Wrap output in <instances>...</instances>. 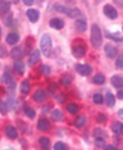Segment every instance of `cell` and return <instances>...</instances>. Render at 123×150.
<instances>
[{
	"mask_svg": "<svg viewBox=\"0 0 123 150\" xmlns=\"http://www.w3.org/2000/svg\"><path fill=\"white\" fill-rule=\"evenodd\" d=\"M51 125H50V122L48 121L46 118H42V119L39 120L38 122V128L40 129L41 131H47L50 129Z\"/></svg>",
	"mask_w": 123,
	"mask_h": 150,
	"instance_id": "13",
	"label": "cell"
},
{
	"mask_svg": "<svg viewBox=\"0 0 123 150\" xmlns=\"http://www.w3.org/2000/svg\"><path fill=\"white\" fill-rule=\"evenodd\" d=\"M93 101L96 104H102L103 103V97H102L101 94H95L93 96Z\"/></svg>",
	"mask_w": 123,
	"mask_h": 150,
	"instance_id": "37",
	"label": "cell"
},
{
	"mask_svg": "<svg viewBox=\"0 0 123 150\" xmlns=\"http://www.w3.org/2000/svg\"><path fill=\"white\" fill-rule=\"evenodd\" d=\"M94 136H96L97 138H103V137H105L107 134H105V132H104L102 129L100 128H96L94 130Z\"/></svg>",
	"mask_w": 123,
	"mask_h": 150,
	"instance_id": "39",
	"label": "cell"
},
{
	"mask_svg": "<svg viewBox=\"0 0 123 150\" xmlns=\"http://www.w3.org/2000/svg\"><path fill=\"white\" fill-rule=\"evenodd\" d=\"M6 55V49L4 46L0 47V56H5Z\"/></svg>",
	"mask_w": 123,
	"mask_h": 150,
	"instance_id": "44",
	"label": "cell"
},
{
	"mask_svg": "<svg viewBox=\"0 0 123 150\" xmlns=\"http://www.w3.org/2000/svg\"><path fill=\"white\" fill-rule=\"evenodd\" d=\"M104 52L107 54V56L109 59H114L116 57L117 54H118V50H117L116 47L112 46L111 44H105L104 45Z\"/></svg>",
	"mask_w": 123,
	"mask_h": 150,
	"instance_id": "6",
	"label": "cell"
},
{
	"mask_svg": "<svg viewBox=\"0 0 123 150\" xmlns=\"http://www.w3.org/2000/svg\"><path fill=\"white\" fill-rule=\"evenodd\" d=\"M105 35H107V38H109V39H111V40H113L114 42H117V43H121L123 42V37L120 35L119 33H110L107 31V33H105Z\"/></svg>",
	"mask_w": 123,
	"mask_h": 150,
	"instance_id": "23",
	"label": "cell"
},
{
	"mask_svg": "<svg viewBox=\"0 0 123 150\" xmlns=\"http://www.w3.org/2000/svg\"><path fill=\"white\" fill-rule=\"evenodd\" d=\"M48 110H49V105L43 106V108H42V112H43V114H47Z\"/></svg>",
	"mask_w": 123,
	"mask_h": 150,
	"instance_id": "48",
	"label": "cell"
},
{
	"mask_svg": "<svg viewBox=\"0 0 123 150\" xmlns=\"http://www.w3.org/2000/svg\"><path fill=\"white\" fill-rule=\"evenodd\" d=\"M116 67L118 69H123V57L122 55L118 56V59H116Z\"/></svg>",
	"mask_w": 123,
	"mask_h": 150,
	"instance_id": "40",
	"label": "cell"
},
{
	"mask_svg": "<svg viewBox=\"0 0 123 150\" xmlns=\"http://www.w3.org/2000/svg\"><path fill=\"white\" fill-rule=\"evenodd\" d=\"M3 22H4L5 26H7V27L12 26V23H13V14L12 13H8V14L5 15V16L3 17Z\"/></svg>",
	"mask_w": 123,
	"mask_h": 150,
	"instance_id": "30",
	"label": "cell"
},
{
	"mask_svg": "<svg viewBox=\"0 0 123 150\" xmlns=\"http://www.w3.org/2000/svg\"><path fill=\"white\" fill-rule=\"evenodd\" d=\"M24 112H25V115L28 118H30V119H33V118L36 117V110L31 108H26Z\"/></svg>",
	"mask_w": 123,
	"mask_h": 150,
	"instance_id": "34",
	"label": "cell"
},
{
	"mask_svg": "<svg viewBox=\"0 0 123 150\" xmlns=\"http://www.w3.org/2000/svg\"><path fill=\"white\" fill-rule=\"evenodd\" d=\"M5 104H6V108L7 110H15V108H16V103H15V100L14 99H11L8 98L7 99V101L5 102Z\"/></svg>",
	"mask_w": 123,
	"mask_h": 150,
	"instance_id": "36",
	"label": "cell"
},
{
	"mask_svg": "<svg viewBox=\"0 0 123 150\" xmlns=\"http://www.w3.org/2000/svg\"><path fill=\"white\" fill-rule=\"evenodd\" d=\"M20 90H21V93L23 94V95H27V94L29 93V90H30V82H29L28 79H25L22 81Z\"/></svg>",
	"mask_w": 123,
	"mask_h": 150,
	"instance_id": "22",
	"label": "cell"
},
{
	"mask_svg": "<svg viewBox=\"0 0 123 150\" xmlns=\"http://www.w3.org/2000/svg\"><path fill=\"white\" fill-rule=\"evenodd\" d=\"M78 105L76 103H69L68 105H67V110H68L70 114H76L78 112Z\"/></svg>",
	"mask_w": 123,
	"mask_h": 150,
	"instance_id": "31",
	"label": "cell"
},
{
	"mask_svg": "<svg viewBox=\"0 0 123 150\" xmlns=\"http://www.w3.org/2000/svg\"><path fill=\"white\" fill-rule=\"evenodd\" d=\"M51 119L57 122L62 121V120H63V112L59 110H54L51 114Z\"/></svg>",
	"mask_w": 123,
	"mask_h": 150,
	"instance_id": "28",
	"label": "cell"
},
{
	"mask_svg": "<svg viewBox=\"0 0 123 150\" xmlns=\"http://www.w3.org/2000/svg\"><path fill=\"white\" fill-rule=\"evenodd\" d=\"M6 112H7L6 104H5V102H3V100H1V98H0V112H1V114H6Z\"/></svg>",
	"mask_w": 123,
	"mask_h": 150,
	"instance_id": "41",
	"label": "cell"
},
{
	"mask_svg": "<svg viewBox=\"0 0 123 150\" xmlns=\"http://www.w3.org/2000/svg\"><path fill=\"white\" fill-rule=\"evenodd\" d=\"M86 123H87V118H86L85 116H78L75 119V121H74V125H75L77 128L83 127L86 125Z\"/></svg>",
	"mask_w": 123,
	"mask_h": 150,
	"instance_id": "25",
	"label": "cell"
},
{
	"mask_svg": "<svg viewBox=\"0 0 123 150\" xmlns=\"http://www.w3.org/2000/svg\"><path fill=\"white\" fill-rule=\"evenodd\" d=\"M11 8V2L10 1H1L0 2V17H4L8 13Z\"/></svg>",
	"mask_w": 123,
	"mask_h": 150,
	"instance_id": "15",
	"label": "cell"
},
{
	"mask_svg": "<svg viewBox=\"0 0 123 150\" xmlns=\"http://www.w3.org/2000/svg\"><path fill=\"white\" fill-rule=\"evenodd\" d=\"M72 54L77 59H81L83 56H85L86 54V47L81 44L75 45L72 47Z\"/></svg>",
	"mask_w": 123,
	"mask_h": 150,
	"instance_id": "5",
	"label": "cell"
},
{
	"mask_svg": "<svg viewBox=\"0 0 123 150\" xmlns=\"http://www.w3.org/2000/svg\"><path fill=\"white\" fill-rule=\"evenodd\" d=\"M40 46L41 50H42L43 54L46 57H49L51 55V50H52V39L50 37L49 33H44L41 38L40 41Z\"/></svg>",
	"mask_w": 123,
	"mask_h": 150,
	"instance_id": "2",
	"label": "cell"
},
{
	"mask_svg": "<svg viewBox=\"0 0 123 150\" xmlns=\"http://www.w3.org/2000/svg\"><path fill=\"white\" fill-rule=\"evenodd\" d=\"M95 146L97 148H103L105 146V141L103 138H96L95 139Z\"/></svg>",
	"mask_w": 123,
	"mask_h": 150,
	"instance_id": "35",
	"label": "cell"
},
{
	"mask_svg": "<svg viewBox=\"0 0 123 150\" xmlns=\"http://www.w3.org/2000/svg\"><path fill=\"white\" fill-rule=\"evenodd\" d=\"M105 103H107V105L109 108H112V106L115 105V103H116V98L114 96L112 93H107L105 95Z\"/></svg>",
	"mask_w": 123,
	"mask_h": 150,
	"instance_id": "26",
	"label": "cell"
},
{
	"mask_svg": "<svg viewBox=\"0 0 123 150\" xmlns=\"http://www.w3.org/2000/svg\"><path fill=\"white\" fill-rule=\"evenodd\" d=\"M57 100L59 103H63L65 102V100H66V96H65V94H59L57 96Z\"/></svg>",
	"mask_w": 123,
	"mask_h": 150,
	"instance_id": "43",
	"label": "cell"
},
{
	"mask_svg": "<svg viewBox=\"0 0 123 150\" xmlns=\"http://www.w3.org/2000/svg\"><path fill=\"white\" fill-rule=\"evenodd\" d=\"M121 55H122V57H123V53H122V54H121Z\"/></svg>",
	"mask_w": 123,
	"mask_h": 150,
	"instance_id": "51",
	"label": "cell"
},
{
	"mask_svg": "<svg viewBox=\"0 0 123 150\" xmlns=\"http://www.w3.org/2000/svg\"><path fill=\"white\" fill-rule=\"evenodd\" d=\"M41 73L43 75H45V76H49L50 73H51V70H50V67L48 65H42L41 66Z\"/></svg>",
	"mask_w": 123,
	"mask_h": 150,
	"instance_id": "33",
	"label": "cell"
},
{
	"mask_svg": "<svg viewBox=\"0 0 123 150\" xmlns=\"http://www.w3.org/2000/svg\"><path fill=\"white\" fill-rule=\"evenodd\" d=\"M54 7H55V11L59 13H63V14H66V15H69V13H70V9L69 7L65 6V5H62V4H59V3H57V4H54Z\"/></svg>",
	"mask_w": 123,
	"mask_h": 150,
	"instance_id": "29",
	"label": "cell"
},
{
	"mask_svg": "<svg viewBox=\"0 0 123 150\" xmlns=\"http://www.w3.org/2000/svg\"><path fill=\"white\" fill-rule=\"evenodd\" d=\"M22 55H23V51H22V48L20 46L15 47L11 50V57L16 59V61H19L22 57Z\"/></svg>",
	"mask_w": 123,
	"mask_h": 150,
	"instance_id": "17",
	"label": "cell"
},
{
	"mask_svg": "<svg viewBox=\"0 0 123 150\" xmlns=\"http://www.w3.org/2000/svg\"><path fill=\"white\" fill-rule=\"evenodd\" d=\"M45 92L43 90H37L33 94V100L38 103H42L43 101L45 100Z\"/></svg>",
	"mask_w": 123,
	"mask_h": 150,
	"instance_id": "19",
	"label": "cell"
},
{
	"mask_svg": "<svg viewBox=\"0 0 123 150\" xmlns=\"http://www.w3.org/2000/svg\"><path fill=\"white\" fill-rule=\"evenodd\" d=\"M111 129L114 134L121 136V134H123V123H121L120 121H115L113 124H112Z\"/></svg>",
	"mask_w": 123,
	"mask_h": 150,
	"instance_id": "11",
	"label": "cell"
},
{
	"mask_svg": "<svg viewBox=\"0 0 123 150\" xmlns=\"http://www.w3.org/2000/svg\"><path fill=\"white\" fill-rule=\"evenodd\" d=\"M75 70L81 76H88L92 72V67L88 64H78V65L75 66Z\"/></svg>",
	"mask_w": 123,
	"mask_h": 150,
	"instance_id": "3",
	"label": "cell"
},
{
	"mask_svg": "<svg viewBox=\"0 0 123 150\" xmlns=\"http://www.w3.org/2000/svg\"><path fill=\"white\" fill-rule=\"evenodd\" d=\"M12 80H14L13 79V73H12V71L10 70V68L6 67L4 72H3L2 77H1V81H2L3 83L8 84L10 82H12Z\"/></svg>",
	"mask_w": 123,
	"mask_h": 150,
	"instance_id": "12",
	"label": "cell"
},
{
	"mask_svg": "<svg viewBox=\"0 0 123 150\" xmlns=\"http://www.w3.org/2000/svg\"><path fill=\"white\" fill-rule=\"evenodd\" d=\"M23 3L27 6H30V5L33 4V0H23Z\"/></svg>",
	"mask_w": 123,
	"mask_h": 150,
	"instance_id": "45",
	"label": "cell"
},
{
	"mask_svg": "<svg viewBox=\"0 0 123 150\" xmlns=\"http://www.w3.org/2000/svg\"><path fill=\"white\" fill-rule=\"evenodd\" d=\"M39 143L42 148V150H49L50 149V140L46 137H41L39 140Z\"/></svg>",
	"mask_w": 123,
	"mask_h": 150,
	"instance_id": "21",
	"label": "cell"
},
{
	"mask_svg": "<svg viewBox=\"0 0 123 150\" xmlns=\"http://www.w3.org/2000/svg\"><path fill=\"white\" fill-rule=\"evenodd\" d=\"M93 82L96 84H103L105 82V76L101 73H97L96 75L93 76Z\"/></svg>",
	"mask_w": 123,
	"mask_h": 150,
	"instance_id": "27",
	"label": "cell"
},
{
	"mask_svg": "<svg viewBox=\"0 0 123 150\" xmlns=\"http://www.w3.org/2000/svg\"><path fill=\"white\" fill-rule=\"evenodd\" d=\"M105 150H118V148H116L113 145H107V147H105Z\"/></svg>",
	"mask_w": 123,
	"mask_h": 150,
	"instance_id": "46",
	"label": "cell"
},
{
	"mask_svg": "<svg viewBox=\"0 0 123 150\" xmlns=\"http://www.w3.org/2000/svg\"><path fill=\"white\" fill-rule=\"evenodd\" d=\"M107 116L103 115V114H98V117H97V122L99 123H103V122L107 121Z\"/></svg>",
	"mask_w": 123,
	"mask_h": 150,
	"instance_id": "42",
	"label": "cell"
},
{
	"mask_svg": "<svg viewBox=\"0 0 123 150\" xmlns=\"http://www.w3.org/2000/svg\"><path fill=\"white\" fill-rule=\"evenodd\" d=\"M103 13L107 18L112 19V20H115V19H117V17H118V12H117V9L114 6H112L111 4L104 5L103 6Z\"/></svg>",
	"mask_w": 123,
	"mask_h": 150,
	"instance_id": "4",
	"label": "cell"
},
{
	"mask_svg": "<svg viewBox=\"0 0 123 150\" xmlns=\"http://www.w3.org/2000/svg\"><path fill=\"white\" fill-rule=\"evenodd\" d=\"M54 150H69V147L64 142H57L53 146Z\"/></svg>",
	"mask_w": 123,
	"mask_h": 150,
	"instance_id": "32",
	"label": "cell"
},
{
	"mask_svg": "<svg viewBox=\"0 0 123 150\" xmlns=\"http://www.w3.org/2000/svg\"><path fill=\"white\" fill-rule=\"evenodd\" d=\"M20 35L17 33H10L6 37V43L8 45H16L19 42Z\"/></svg>",
	"mask_w": 123,
	"mask_h": 150,
	"instance_id": "14",
	"label": "cell"
},
{
	"mask_svg": "<svg viewBox=\"0 0 123 150\" xmlns=\"http://www.w3.org/2000/svg\"><path fill=\"white\" fill-rule=\"evenodd\" d=\"M71 82H72V76L70 74L63 75V77L61 78L62 86H64V87H66V88L70 87V86H71Z\"/></svg>",
	"mask_w": 123,
	"mask_h": 150,
	"instance_id": "24",
	"label": "cell"
},
{
	"mask_svg": "<svg viewBox=\"0 0 123 150\" xmlns=\"http://www.w3.org/2000/svg\"><path fill=\"white\" fill-rule=\"evenodd\" d=\"M75 27L78 31H81V33L86 31V29H87V21H86V19L83 16L78 17V19L75 22Z\"/></svg>",
	"mask_w": 123,
	"mask_h": 150,
	"instance_id": "9",
	"label": "cell"
},
{
	"mask_svg": "<svg viewBox=\"0 0 123 150\" xmlns=\"http://www.w3.org/2000/svg\"><path fill=\"white\" fill-rule=\"evenodd\" d=\"M117 96H118V98H120L123 100V90H119L118 93H117Z\"/></svg>",
	"mask_w": 123,
	"mask_h": 150,
	"instance_id": "47",
	"label": "cell"
},
{
	"mask_svg": "<svg viewBox=\"0 0 123 150\" xmlns=\"http://www.w3.org/2000/svg\"><path fill=\"white\" fill-rule=\"evenodd\" d=\"M14 69L16 70V72L18 73V74L22 75L24 74V72H25V65H24V63L22 61H15L14 63Z\"/></svg>",
	"mask_w": 123,
	"mask_h": 150,
	"instance_id": "20",
	"label": "cell"
},
{
	"mask_svg": "<svg viewBox=\"0 0 123 150\" xmlns=\"http://www.w3.org/2000/svg\"><path fill=\"white\" fill-rule=\"evenodd\" d=\"M5 134L10 140H15V139L18 138V131L13 125H7L6 128H5Z\"/></svg>",
	"mask_w": 123,
	"mask_h": 150,
	"instance_id": "8",
	"label": "cell"
},
{
	"mask_svg": "<svg viewBox=\"0 0 123 150\" xmlns=\"http://www.w3.org/2000/svg\"><path fill=\"white\" fill-rule=\"evenodd\" d=\"M26 16L28 17L29 21L33 22V23H36V22L39 21V18H40V12H39L38 9H27V12H26Z\"/></svg>",
	"mask_w": 123,
	"mask_h": 150,
	"instance_id": "7",
	"label": "cell"
},
{
	"mask_svg": "<svg viewBox=\"0 0 123 150\" xmlns=\"http://www.w3.org/2000/svg\"><path fill=\"white\" fill-rule=\"evenodd\" d=\"M118 115H119V117L122 118V119H123V110H119V112H118Z\"/></svg>",
	"mask_w": 123,
	"mask_h": 150,
	"instance_id": "49",
	"label": "cell"
},
{
	"mask_svg": "<svg viewBox=\"0 0 123 150\" xmlns=\"http://www.w3.org/2000/svg\"><path fill=\"white\" fill-rule=\"evenodd\" d=\"M41 59V53H40V50L36 49V50H33V52L31 53L30 57H29L28 59V64L29 66H33V65H36L37 63H38L39 61H40Z\"/></svg>",
	"mask_w": 123,
	"mask_h": 150,
	"instance_id": "16",
	"label": "cell"
},
{
	"mask_svg": "<svg viewBox=\"0 0 123 150\" xmlns=\"http://www.w3.org/2000/svg\"><path fill=\"white\" fill-rule=\"evenodd\" d=\"M81 15V12H79V9L77 8H71L70 9V13H69L68 16L70 18H77L78 16Z\"/></svg>",
	"mask_w": 123,
	"mask_h": 150,
	"instance_id": "38",
	"label": "cell"
},
{
	"mask_svg": "<svg viewBox=\"0 0 123 150\" xmlns=\"http://www.w3.org/2000/svg\"><path fill=\"white\" fill-rule=\"evenodd\" d=\"M49 25L50 27L54 28V29H62V28L64 27L65 22L64 20H62L59 18H53L49 21Z\"/></svg>",
	"mask_w": 123,
	"mask_h": 150,
	"instance_id": "10",
	"label": "cell"
},
{
	"mask_svg": "<svg viewBox=\"0 0 123 150\" xmlns=\"http://www.w3.org/2000/svg\"><path fill=\"white\" fill-rule=\"evenodd\" d=\"M111 82L117 89H121L123 87V78L121 77L120 75H114L113 77L111 78Z\"/></svg>",
	"mask_w": 123,
	"mask_h": 150,
	"instance_id": "18",
	"label": "cell"
},
{
	"mask_svg": "<svg viewBox=\"0 0 123 150\" xmlns=\"http://www.w3.org/2000/svg\"><path fill=\"white\" fill-rule=\"evenodd\" d=\"M1 35H2V30H1V27H0V41H1Z\"/></svg>",
	"mask_w": 123,
	"mask_h": 150,
	"instance_id": "50",
	"label": "cell"
},
{
	"mask_svg": "<svg viewBox=\"0 0 123 150\" xmlns=\"http://www.w3.org/2000/svg\"><path fill=\"white\" fill-rule=\"evenodd\" d=\"M91 44L94 48H99L102 44L101 29L97 24H93L91 27Z\"/></svg>",
	"mask_w": 123,
	"mask_h": 150,
	"instance_id": "1",
	"label": "cell"
}]
</instances>
